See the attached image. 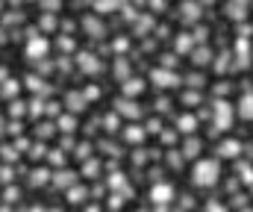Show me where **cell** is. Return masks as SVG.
I'll use <instances>...</instances> for the list:
<instances>
[{"label":"cell","instance_id":"6da1fadb","mask_svg":"<svg viewBox=\"0 0 253 212\" xmlns=\"http://www.w3.org/2000/svg\"><path fill=\"white\" fill-rule=\"evenodd\" d=\"M218 177H221V165H218L215 159H203V162H197V165H194V171H191L194 186H203V189L215 186V183H218Z\"/></svg>","mask_w":253,"mask_h":212},{"label":"cell","instance_id":"7a4b0ae2","mask_svg":"<svg viewBox=\"0 0 253 212\" xmlns=\"http://www.w3.org/2000/svg\"><path fill=\"white\" fill-rule=\"evenodd\" d=\"M215 112H218V127H221V130L230 127V121H233V106H230V103H218Z\"/></svg>","mask_w":253,"mask_h":212},{"label":"cell","instance_id":"3957f363","mask_svg":"<svg viewBox=\"0 0 253 212\" xmlns=\"http://www.w3.org/2000/svg\"><path fill=\"white\" fill-rule=\"evenodd\" d=\"M245 9H248V0H230L227 15H230V18H236V21H242V18H245Z\"/></svg>","mask_w":253,"mask_h":212},{"label":"cell","instance_id":"277c9868","mask_svg":"<svg viewBox=\"0 0 253 212\" xmlns=\"http://www.w3.org/2000/svg\"><path fill=\"white\" fill-rule=\"evenodd\" d=\"M239 115L248 118V121H253V94H245V97L239 100Z\"/></svg>","mask_w":253,"mask_h":212},{"label":"cell","instance_id":"5b68a950","mask_svg":"<svg viewBox=\"0 0 253 212\" xmlns=\"http://www.w3.org/2000/svg\"><path fill=\"white\" fill-rule=\"evenodd\" d=\"M171 198H174V189H171V186H153V201L168 204Z\"/></svg>","mask_w":253,"mask_h":212},{"label":"cell","instance_id":"8992f818","mask_svg":"<svg viewBox=\"0 0 253 212\" xmlns=\"http://www.w3.org/2000/svg\"><path fill=\"white\" fill-rule=\"evenodd\" d=\"M180 9H183V21H189V24H191V21H197V15H200V6H197V3H191V0H186Z\"/></svg>","mask_w":253,"mask_h":212},{"label":"cell","instance_id":"52a82bcc","mask_svg":"<svg viewBox=\"0 0 253 212\" xmlns=\"http://www.w3.org/2000/svg\"><path fill=\"white\" fill-rule=\"evenodd\" d=\"M218 150H221V156H239L242 144H239V141H224V144H221Z\"/></svg>","mask_w":253,"mask_h":212},{"label":"cell","instance_id":"ba28073f","mask_svg":"<svg viewBox=\"0 0 253 212\" xmlns=\"http://www.w3.org/2000/svg\"><path fill=\"white\" fill-rule=\"evenodd\" d=\"M153 80H159V85H165V88L177 83V77L174 74H165V71H153Z\"/></svg>","mask_w":253,"mask_h":212},{"label":"cell","instance_id":"9c48e42d","mask_svg":"<svg viewBox=\"0 0 253 212\" xmlns=\"http://www.w3.org/2000/svg\"><path fill=\"white\" fill-rule=\"evenodd\" d=\"M141 88H144V85H141V80H129V83L124 85V91H126V94H138Z\"/></svg>","mask_w":253,"mask_h":212},{"label":"cell","instance_id":"30bf717a","mask_svg":"<svg viewBox=\"0 0 253 212\" xmlns=\"http://www.w3.org/2000/svg\"><path fill=\"white\" fill-rule=\"evenodd\" d=\"M209 56H212L209 50H194V65H206V62H209Z\"/></svg>","mask_w":253,"mask_h":212},{"label":"cell","instance_id":"8fae6325","mask_svg":"<svg viewBox=\"0 0 253 212\" xmlns=\"http://www.w3.org/2000/svg\"><path fill=\"white\" fill-rule=\"evenodd\" d=\"M203 212H227V207H224L221 201H209V204L203 207Z\"/></svg>","mask_w":253,"mask_h":212},{"label":"cell","instance_id":"7c38bea8","mask_svg":"<svg viewBox=\"0 0 253 212\" xmlns=\"http://www.w3.org/2000/svg\"><path fill=\"white\" fill-rule=\"evenodd\" d=\"M121 112H124V115H132V118H138V106H135V103H121Z\"/></svg>","mask_w":253,"mask_h":212},{"label":"cell","instance_id":"4fadbf2b","mask_svg":"<svg viewBox=\"0 0 253 212\" xmlns=\"http://www.w3.org/2000/svg\"><path fill=\"white\" fill-rule=\"evenodd\" d=\"M177 127H183V133H191V130H194V118H191V115H186L183 121H177Z\"/></svg>","mask_w":253,"mask_h":212},{"label":"cell","instance_id":"5bb4252c","mask_svg":"<svg viewBox=\"0 0 253 212\" xmlns=\"http://www.w3.org/2000/svg\"><path fill=\"white\" fill-rule=\"evenodd\" d=\"M191 47V39L189 36H180V39H177V50H189Z\"/></svg>","mask_w":253,"mask_h":212},{"label":"cell","instance_id":"9a60e30c","mask_svg":"<svg viewBox=\"0 0 253 212\" xmlns=\"http://www.w3.org/2000/svg\"><path fill=\"white\" fill-rule=\"evenodd\" d=\"M126 130H129V133H126V139H129V141L141 139V127H126Z\"/></svg>","mask_w":253,"mask_h":212}]
</instances>
